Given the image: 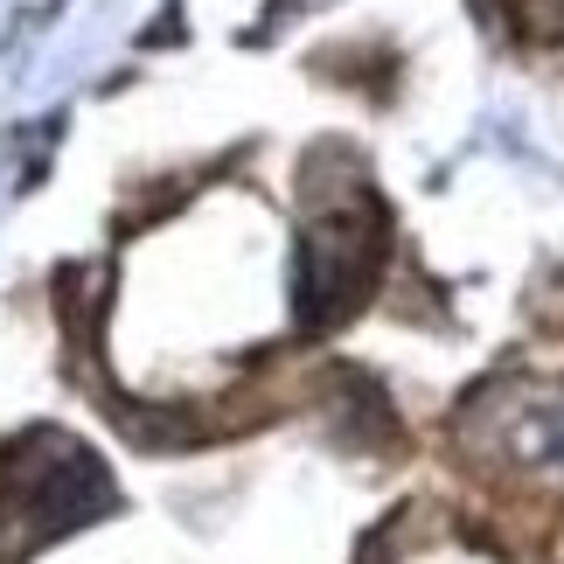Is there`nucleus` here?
<instances>
[{
    "instance_id": "f257e3e1",
    "label": "nucleus",
    "mask_w": 564,
    "mask_h": 564,
    "mask_svg": "<svg viewBox=\"0 0 564 564\" xmlns=\"http://www.w3.org/2000/svg\"><path fill=\"white\" fill-rule=\"evenodd\" d=\"M112 502L98 453H84L63 432H35L14 453H0V564L21 557L29 544H50L70 523L98 516Z\"/></svg>"
},
{
    "instance_id": "f03ea898",
    "label": "nucleus",
    "mask_w": 564,
    "mask_h": 564,
    "mask_svg": "<svg viewBox=\"0 0 564 564\" xmlns=\"http://www.w3.org/2000/svg\"><path fill=\"white\" fill-rule=\"evenodd\" d=\"M377 251H383L377 209L362 195L335 203L328 216H314L307 251H300V321L307 328H335L341 314H356V300L370 293Z\"/></svg>"
},
{
    "instance_id": "7ed1b4c3",
    "label": "nucleus",
    "mask_w": 564,
    "mask_h": 564,
    "mask_svg": "<svg viewBox=\"0 0 564 564\" xmlns=\"http://www.w3.org/2000/svg\"><path fill=\"white\" fill-rule=\"evenodd\" d=\"M481 446L509 467H564V383H509L481 404Z\"/></svg>"
},
{
    "instance_id": "20e7f679",
    "label": "nucleus",
    "mask_w": 564,
    "mask_h": 564,
    "mask_svg": "<svg viewBox=\"0 0 564 564\" xmlns=\"http://www.w3.org/2000/svg\"><path fill=\"white\" fill-rule=\"evenodd\" d=\"M523 14L536 35H564V0H523Z\"/></svg>"
}]
</instances>
